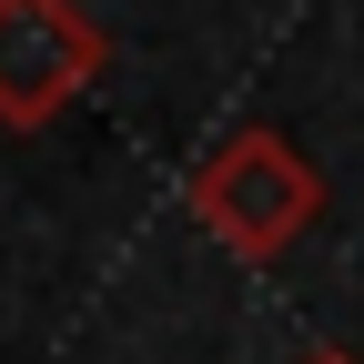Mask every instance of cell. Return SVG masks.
Returning a JSON list of instances; mask_svg holds the SVG:
<instances>
[{
  "label": "cell",
  "mask_w": 364,
  "mask_h": 364,
  "mask_svg": "<svg viewBox=\"0 0 364 364\" xmlns=\"http://www.w3.org/2000/svg\"><path fill=\"white\" fill-rule=\"evenodd\" d=\"M304 364H354V354H304Z\"/></svg>",
  "instance_id": "cell-3"
},
{
  "label": "cell",
  "mask_w": 364,
  "mask_h": 364,
  "mask_svg": "<svg viewBox=\"0 0 364 364\" xmlns=\"http://www.w3.org/2000/svg\"><path fill=\"white\" fill-rule=\"evenodd\" d=\"M112 71V41L81 0H0V132L61 122Z\"/></svg>",
  "instance_id": "cell-2"
},
{
  "label": "cell",
  "mask_w": 364,
  "mask_h": 364,
  "mask_svg": "<svg viewBox=\"0 0 364 364\" xmlns=\"http://www.w3.org/2000/svg\"><path fill=\"white\" fill-rule=\"evenodd\" d=\"M182 203H193V223H203L223 253L284 263L314 223H324V172H314L273 122H243V132H223V142L193 162Z\"/></svg>",
  "instance_id": "cell-1"
}]
</instances>
